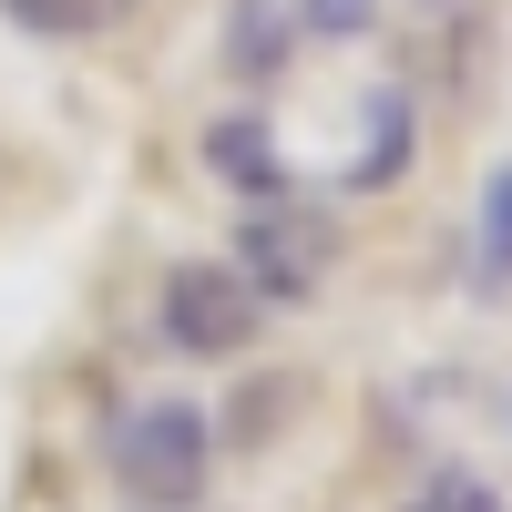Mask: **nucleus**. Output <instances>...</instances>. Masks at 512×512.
<instances>
[{"label": "nucleus", "instance_id": "nucleus-1", "mask_svg": "<svg viewBox=\"0 0 512 512\" xmlns=\"http://www.w3.org/2000/svg\"><path fill=\"white\" fill-rule=\"evenodd\" d=\"M103 472L144 512H195L205 482H216V420H205V400H185V390L134 400L113 420V441H103Z\"/></svg>", "mask_w": 512, "mask_h": 512}, {"label": "nucleus", "instance_id": "nucleus-2", "mask_svg": "<svg viewBox=\"0 0 512 512\" xmlns=\"http://www.w3.org/2000/svg\"><path fill=\"white\" fill-rule=\"evenodd\" d=\"M267 328V308H256V287L226 267V256H175L154 287V338L175 359H236L246 338Z\"/></svg>", "mask_w": 512, "mask_h": 512}, {"label": "nucleus", "instance_id": "nucleus-3", "mask_svg": "<svg viewBox=\"0 0 512 512\" xmlns=\"http://www.w3.org/2000/svg\"><path fill=\"white\" fill-rule=\"evenodd\" d=\"M226 267L256 287V308H297V297H318V277H328V226L287 216V205H246Z\"/></svg>", "mask_w": 512, "mask_h": 512}, {"label": "nucleus", "instance_id": "nucleus-4", "mask_svg": "<svg viewBox=\"0 0 512 512\" xmlns=\"http://www.w3.org/2000/svg\"><path fill=\"white\" fill-rule=\"evenodd\" d=\"M205 175L246 205H277L287 195V154H277V123L267 113H216L205 123Z\"/></svg>", "mask_w": 512, "mask_h": 512}, {"label": "nucleus", "instance_id": "nucleus-5", "mask_svg": "<svg viewBox=\"0 0 512 512\" xmlns=\"http://www.w3.org/2000/svg\"><path fill=\"white\" fill-rule=\"evenodd\" d=\"M410 154H420V103H410V82H379L369 93V134H359V164L338 185L349 195H390L410 175Z\"/></svg>", "mask_w": 512, "mask_h": 512}, {"label": "nucleus", "instance_id": "nucleus-6", "mask_svg": "<svg viewBox=\"0 0 512 512\" xmlns=\"http://www.w3.org/2000/svg\"><path fill=\"white\" fill-rule=\"evenodd\" d=\"M287 52H297L287 0H226V72H236V82H277Z\"/></svg>", "mask_w": 512, "mask_h": 512}, {"label": "nucleus", "instance_id": "nucleus-7", "mask_svg": "<svg viewBox=\"0 0 512 512\" xmlns=\"http://www.w3.org/2000/svg\"><path fill=\"white\" fill-rule=\"evenodd\" d=\"M134 11H144V0H0V21L31 31V41H103Z\"/></svg>", "mask_w": 512, "mask_h": 512}, {"label": "nucleus", "instance_id": "nucleus-8", "mask_svg": "<svg viewBox=\"0 0 512 512\" xmlns=\"http://www.w3.org/2000/svg\"><path fill=\"white\" fill-rule=\"evenodd\" d=\"M472 297H512V164L482 175V216H472Z\"/></svg>", "mask_w": 512, "mask_h": 512}, {"label": "nucleus", "instance_id": "nucleus-9", "mask_svg": "<svg viewBox=\"0 0 512 512\" xmlns=\"http://www.w3.org/2000/svg\"><path fill=\"white\" fill-rule=\"evenodd\" d=\"M297 41H369L379 31V0H287Z\"/></svg>", "mask_w": 512, "mask_h": 512}, {"label": "nucleus", "instance_id": "nucleus-10", "mask_svg": "<svg viewBox=\"0 0 512 512\" xmlns=\"http://www.w3.org/2000/svg\"><path fill=\"white\" fill-rule=\"evenodd\" d=\"M410 512H502V492H492L482 472H431Z\"/></svg>", "mask_w": 512, "mask_h": 512}, {"label": "nucleus", "instance_id": "nucleus-11", "mask_svg": "<svg viewBox=\"0 0 512 512\" xmlns=\"http://www.w3.org/2000/svg\"><path fill=\"white\" fill-rule=\"evenodd\" d=\"M420 11H451V0H420Z\"/></svg>", "mask_w": 512, "mask_h": 512}]
</instances>
